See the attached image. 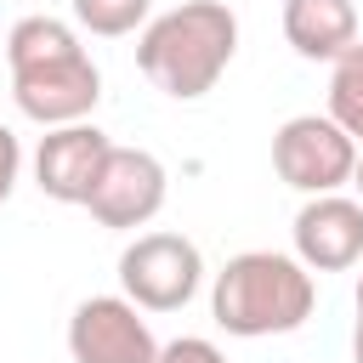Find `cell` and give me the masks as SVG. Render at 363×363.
Listing matches in <instances>:
<instances>
[{
    "instance_id": "1",
    "label": "cell",
    "mask_w": 363,
    "mask_h": 363,
    "mask_svg": "<svg viewBox=\"0 0 363 363\" xmlns=\"http://www.w3.org/2000/svg\"><path fill=\"white\" fill-rule=\"evenodd\" d=\"M6 74H11V102L34 125H74L91 119L102 102V74L79 34L62 17H17L6 34Z\"/></svg>"
},
{
    "instance_id": "2",
    "label": "cell",
    "mask_w": 363,
    "mask_h": 363,
    "mask_svg": "<svg viewBox=\"0 0 363 363\" xmlns=\"http://www.w3.org/2000/svg\"><path fill=\"white\" fill-rule=\"evenodd\" d=\"M238 51V17L221 0H182L164 17L142 23L136 40V68L164 91L170 102H199L216 91Z\"/></svg>"
},
{
    "instance_id": "3",
    "label": "cell",
    "mask_w": 363,
    "mask_h": 363,
    "mask_svg": "<svg viewBox=\"0 0 363 363\" xmlns=\"http://www.w3.org/2000/svg\"><path fill=\"white\" fill-rule=\"evenodd\" d=\"M312 306H318V278L278 250H244L210 284V318L238 340L289 335L312 318Z\"/></svg>"
},
{
    "instance_id": "4",
    "label": "cell",
    "mask_w": 363,
    "mask_h": 363,
    "mask_svg": "<svg viewBox=\"0 0 363 363\" xmlns=\"http://www.w3.org/2000/svg\"><path fill=\"white\" fill-rule=\"evenodd\" d=\"M204 284V255L182 233H142L119 250V289L142 312H182Z\"/></svg>"
},
{
    "instance_id": "5",
    "label": "cell",
    "mask_w": 363,
    "mask_h": 363,
    "mask_svg": "<svg viewBox=\"0 0 363 363\" xmlns=\"http://www.w3.org/2000/svg\"><path fill=\"white\" fill-rule=\"evenodd\" d=\"M352 164H357V142L329 113H295L272 136V170H278V182H289L306 199L352 187Z\"/></svg>"
},
{
    "instance_id": "6",
    "label": "cell",
    "mask_w": 363,
    "mask_h": 363,
    "mask_svg": "<svg viewBox=\"0 0 363 363\" xmlns=\"http://www.w3.org/2000/svg\"><path fill=\"white\" fill-rule=\"evenodd\" d=\"M170 199V176L159 164V153L147 147H108L91 193H85V210L113 227V233H130V227H147Z\"/></svg>"
},
{
    "instance_id": "7",
    "label": "cell",
    "mask_w": 363,
    "mask_h": 363,
    "mask_svg": "<svg viewBox=\"0 0 363 363\" xmlns=\"http://www.w3.org/2000/svg\"><path fill=\"white\" fill-rule=\"evenodd\" d=\"M68 357L74 363H159V340L136 301L91 295L68 318Z\"/></svg>"
},
{
    "instance_id": "8",
    "label": "cell",
    "mask_w": 363,
    "mask_h": 363,
    "mask_svg": "<svg viewBox=\"0 0 363 363\" xmlns=\"http://www.w3.org/2000/svg\"><path fill=\"white\" fill-rule=\"evenodd\" d=\"M295 261L306 272H346L363 261V204L346 193H312L295 210Z\"/></svg>"
},
{
    "instance_id": "9",
    "label": "cell",
    "mask_w": 363,
    "mask_h": 363,
    "mask_svg": "<svg viewBox=\"0 0 363 363\" xmlns=\"http://www.w3.org/2000/svg\"><path fill=\"white\" fill-rule=\"evenodd\" d=\"M108 147H113V142H108L91 119L51 125V130L40 136V147H34V182H40V193L57 199V204H85V193H91Z\"/></svg>"
},
{
    "instance_id": "10",
    "label": "cell",
    "mask_w": 363,
    "mask_h": 363,
    "mask_svg": "<svg viewBox=\"0 0 363 363\" xmlns=\"http://www.w3.org/2000/svg\"><path fill=\"white\" fill-rule=\"evenodd\" d=\"M284 40L306 62H335L357 40V6L352 0H284Z\"/></svg>"
},
{
    "instance_id": "11",
    "label": "cell",
    "mask_w": 363,
    "mask_h": 363,
    "mask_svg": "<svg viewBox=\"0 0 363 363\" xmlns=\"http://www.w3.org/2000/svg\"><path fill=\"white\" fill-rule=\"evenodd\" d=\"M329 119L363 142V34L335 57V74H329Z\"/></svg>"
},
{
    "instance_id": "12",
    "label": "cell",
    "mask_w": 363,
    "mask_h": 363,
    "mask_svg": "<svg viewBox=\"0 0 363 363\" xmlns=\"http://www.w3.org/2000/svg\"><path fill=\"white\" fill-rule=\"evenodd\" d=\"M68 6H74V23L96 40H125L153 11V0H68Z\"/></svg>"
},
{
    "instance_id": "13",
    "label": "cell",
    "mask_w": 363,
    "mask_h": 363,
    "mask_svg": "<svg viewBox=\"0 0 363 363\" xmlns=\"http://www.w3.org/2000/svg\"><path fill=\"white\" fill-rule=\"evenodd\" d=\"M159 363H227V352L204 335H182L170 346H159Z\"/></svg>"
},
{
    "instance_id": "14",
    "label": "cell",
    "mask_w": 363,
    "mask_h": 363,
    "mask_svg": "<svg viewBox=\"0 0 363 363\" xmlns=\"http://www.w3.org/2000/svg\"><path fill=\"white\" fill-rule=\"evenodd\" d=\"M17 170H23V142L11 136V125H0V204L11 199V187H17Z\"/></svg>"
},
{
    "instance_id": "15",
    "label": "cell",
    "mask_w": 363,
    "mask_h": 363,
    "mask_svg": "<svg viewBox=\"0 0 363 363\" xmlns=\"http://www.w3.org/2000/svg\"><path fill=\"white\" fill-rule=\"evenodd\" d=\"M352 363H363V318H357V329H352Z\"/></svg>"
},
{
    "instance_id": "16",
    "label": "cell",
    "mask_w": 363,
    "mask_h": 363,
    "mask_svg": "<svg viewBox=\"0 0 363 363\" xmlns=\"http://www.w3.org/2000/svg\"><path fill=\"white\" fill-rule=\"evenodd\" d=\"M352 187H357V204H363V153H357V164H352Z\"/></svg>"
},
{
    "instance_id": "17",
    "label": "cell",
    "mask_w": 363,
    "mask_h": 363,
    "mask_svg": "<svg viewBox=\"0 0 363 363\" xmlns=\"http://www.w3.org/2000/svg\"><path fill=\"white\" fill-rule=\"evenodd\" d=\"M357 318H363V278H357Z\"/></svg>"
}]
</instances>
